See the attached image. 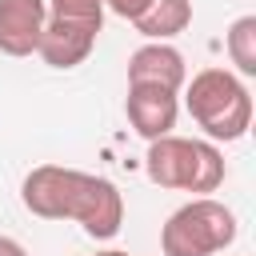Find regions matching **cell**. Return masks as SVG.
Returning a JSON list of instances; mask_svg holds the SVG:
<instances>
[{
    "label": "cell",
    "mask_w": 256,
    "mask_h": 256,
    "mask_svg": "<svg viewBox=\"0 0 256 256\" xmlns=\"http://www.w3.org/2000/svg\"><path fill=\"white\" fill-rule=\"evenodd\" d=\"M20 200L40 220H76L92 240H112L124 224V196L112 180L64 168V164H40L24 176Z\"/></svg>",
    "instance_id": "1"
},
{
    "label": "cell",
    "mask_w": 256,
    "mask_h": 256,
    "mask_svg": "<svg viewBox=\"0 0 256 256\" xmlns=\"http://www.w3.org/2000/svg\"><path fill=\"white\" fill-rule=\"evenodd\" d=\"M184 108L208 140L232 144L252 128V92L228 68H200L192 80H184Z\"/></svg>",
    "instance_id": "2"
},
{
    "label": "cell",
    "mask_w": 256,
    "mask_h": 256,
    "mask_svg": "<svg viewBox=\"0 0 256 256\" xmlns=\"http://www.w3.org/2000/svg\"><path fill=\"white\" fill-rule=\"evenodd\" d=\"M144 172L152 184L172 192L208 196L224 184V152L212 140H188V136H160L148 144Z\"/></svg>",
    "instance_id": "3"
},
{
    "label": "cell",
    "mask_w": 256,
    "mask_h": 256,
    "mask_svg": "<svg viewBox=\"0 0 256 256\" xmlns=\"http://www.w3.org/2000/svg\"><path fill=\"white\" fill-rule=\"evenodd\" d=\"M236 240V216L212 196H192L160 228L164 256H216Z\"/></svg>",
    "instance_id": "4"
},
{
    "label": "cell",
    "mask_w": 256,
    "mask_h": 256,
    "mask_svg": "<svg viewBox=\"0 0 256 256\" xmlns=\"http://www.w3.org/2000/svg\"><path fill=\"white\" fill-rule=\"evenodd\" d=\"M180 92H168V88H152V84H128V96H124V112H128V124L136 128V136H144L148 144L160 140V136H172L176 128V116H180Z\"/></svg>",
    "instance_id": "5"
},
{
    "label": "cell",
    "mask_w": 256,
    "mask_h": 256,
    "mask_svg": "<svg viewBox=\"0 0 256 256\" xmlns=\"http://www.w3.org/2000/svg\"><path fill=\"white\" fill-rule=\"evenodd\" d=\"M44 20H48L44 0H0V52L32 56L40 48Z\"/></svg>",
    "instance_id": "6"
},
{
    "label": "cell",
    "mask_w": 256,
    "mask_h": 256,
    "mask_svg": "<svg viewBox=\"0 0 256 256\" xmlns=\"http://www.w3.org/2000/svg\"><path fill=\"white\" fill-rule=\"evenodd\" d=\"M188 80V64L172 44H140L128 56V84H152V88H168L180 92Z\"/></svg>",
    "instance_id": "7"
},
{
    "label": "cell",
    "mask_w": 256,
    "mask_h": 256,
    "mask_svg": "<svg viewBox=\"0 0 256 256\" xmlns=\"http://www.w3.org/2000/svg\"><path fill=\"white\" fill-rule=\"evenodd\" d=\"M96 28H84V24H64V20H44V32H40V48L36 56L48 64V68H76L92 56L96 48Z\"/></svg>",
    "instance_id": "8"
},
{
    "label": "cell",
    "mask_w": 256,
    "mask_h": 256,
    "mask_svg": "<svg viewBox=\"0 0 256 256\" xmlns=\"http://www.w3.org/2000/svg\"><path fill=\"white\" fill-rule=\"evenodd\" d=\"M136 32L152 44H168L192 24V0H148V8L132 20Z\"/></svg>",
    "instance_id": "9"
},
{
    "label": "cell",
    "mask_w": 256,
    "mask_h": 256,
    "mask_svg": "<svg viewBox=\"0 0 256 256\" xmlns=\"http://www.w3.org/2000/svg\"><path fill=\"white\" fill-rule=\"evenodd\" d=\"M224 48H228V60L236 64V76H256V16L232 20Z\"/></svg>",
    "instance_id": "10"
},
{
    "label": "cell",
    "mask_w": 256,
    "mask_h": 256,
    "mask_svg": "<svg viewBox=\"0 0 256 256\" xmlns=\"http://www.w3.org/2000/svg\"><path fill=\"white\" fill-rule=\"evenodd\" d=\"M48 20L64 24H84V28H104V0H44Z\"/></svg>",
    "instance_id": "11"
},
{
    "label": "cell",
    "mask_w": 256,
    "mask_h": 256,
    "mask_svg": "<svg viewBox=\"0 0 256 256\" xmlns=\"http://www.w3.org/2000/svg\"><path fill=\"white\" fill-rule=\"evenodd\" d=\"M104 8H108V12H116L120 20H136V16L148 8V0H104Z\"/></svg>",
    "instance_id": "12"
},
{
    "label": "cell",
    "mask_w": 256,
    "mask_h": 256,
    "mask_svg": "<svg viewBox=\"0 0 256 256\" xmlns=\"http://www.w3.org/2000/svg\"><path fill=\"white\" fill-rule=\"evenodd\" d=\"M0 256H28V248L12 236H0Z\"/></svg>",
    "instance_id": "13"
},
{
    "label": "cell",
    "mask_w": 256,
    "mask_h": 256,
    "mask_svg": "<svg viewBox=\"0 0 256 256\" xmlns=\"http://www.w3.org/2000/svg\"><path fill=\"white\" fill-rule=\"evenodd\" d=\"M96 256H128V252H120V248H108V252H96Z\"/></svg>",
    "instance_id": "14"
}]
</instances>
